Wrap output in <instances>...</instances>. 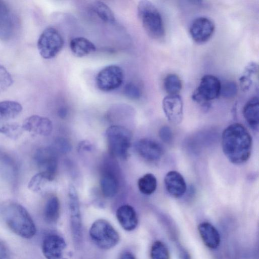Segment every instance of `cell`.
Here are the masks:
<instances>
[{
  "mask_svg": "<svg viewBox=\"0 0 259 259\" xmlns=\"http://www.w3.org/2000/svg\"><path fill=\"white\" fill-rule=\"evenodd\" d=\"M252 143L250 134L240 123L229 125L222 133L223 151L233 164H241L248 160L251 154Z\"/></svg>",
  "mask_w": 259,
  "mask_h": 259,
  "instance_id": "1",
  "label": "cell"
},
{
  "mask_svg": "<svg viewBox=\"0 0 259 259\" xmlns=\"http://www.w3.org/2000/svg\"><path fill=\"white\" fill-rule=\"evenodd\" d=\"M3 215L8 227L17 235L29 239L35 234L36 228L33 220L21 204L8 203L3 208Z\"/></svg>",
  "mask_w": 259,
  "mask_h": 259,
  "instance_id": "2",
  "label": "cell"
},
{
  "mask_svg": "<svg viewBox=\"0 0 259 259\" xmlns=\"http://www.w3.org/2000/svg\"><path fill=\"white\" fill-rule=\"evenodd\" d=\"M137 12L143 27L150 37L159 39L164 36L162 18L154 4L149 1H141L137 5Z\"/></svg>",
  "mask_w": 259,
  "mask_h": 259,
  "instance_id": "3",
  "label": "cell"
},
{
  "mask_svg": "<svg viewBox=\"0 0 259 259\" xmlns=\"http://www.w3.org/2000/svg\"><path fill=\"white\" fill-rule=\"evenodd\" d=\"M105 136L111 155L120 158L126 159L131 145V132L123 126L113 125L106 130Z\"/></svg>",
  "mask_w": 259,
  "mask_h": 259,
  "instance_id": "4",
  "label": "cell"
},
{
  "mask_svg": "<svg viewBox=\"0 0 259 259\" xmlns=\"http://www.w3.org/2000/svg\"><path fill=\"white\" fill-rule=\"evenodd\" d=\"M89 235L94 243L104 250L115 247L120 240L118 232L105 219L95 221L90 227Z\"/></svg>",
  "mask_w": 259,
  "mask_h": 259,
  "instance_id": "5",
  "label": "cell"
},
{
  "mask_svg": "<svg viewBox=\"0 0 259 259\" xmlns=\"http://www.w3.org/2000/svg\"><path fill=\"white\" fill-rule=\"evenodd\" d=\"M22 110L21 105L13 101L0 102V133L10 137L19 136L22 131L21 126L10 122L17 117Z\"/></svg>",
  "mask_w": 259,
  "mask_h": 259,
  "instance_id": "6",
  "label": "cell"
},
{
  "mask_svg": "<svg viewBox=\"0 0 259 259\" xmlns=\"http://www.w3.org/2000/svg\"><path fill=\"white\" fill-rule=\"evenodd\" d=\"M63 46L62 36L57 29L52 27L44 30L37 42L39 53L45 59L56 57L62 50Z\"/></svg>",
  "mask_w": 259,
  "mask_h": 259,
  "instance_id": "7",
  "label": "cell"
},
{
  "mask_svg": "<svg viewBox=\"0 0 259 259\" xmlns=\"http://www.w3.org/2000/svg\"><path fill=\"white\" fill-rule=\"evenodd\" d=\"M221 84L216 76L210 74L204 75L192 94V99L201 105L207 107L209 101L220 95Z\"/></svg>",
  "mask_w": 259,
  "mask_h": 259,
  "instance_id": "8",
  "label": "cell"
},
{
  "mask_svg": "<svg viewBox=\"0 0 259 259\" xmlns=\"http://www.w3.org/2000/svg\"><path fill=\"white\" fill-rule=\"evenodd\" d=\"M34 160L37 167L48 181H53L58 169V154L51 146L36 150Z\"/></svg>",
  "mask_w": 259,
  "mask_h": 259,
  "instance_id": "9",
  "label": "cell"
},
{
  "mask_svg": "<svg viewBox=\"0 0 259 259\" xmlns=\"http://www.w3.org/2000/svg\"><path fill=\"white\" fill-rule=\"evenodd\" d=\"M124 73L116 65H109L102 68L97 74L96 82L98 88L103 92H110L118 88L122 83Z\"/></svg>",
  "mask_w": 259,
  "mask_h": 259,
  "instance_id": "10",
  "label": "cell"
},
{
  "mask_svg": "<svg viewBox=\"0 0 259 259\" xmlns=\"http://www.w3.org/2000/svg\"><path fill=\"white\" fill-rule=\"evenodd\" d=\"M68 196L71 234L74 242L78 243L82 239V220L77 191L72 185L69 187Z\"/></svg>",
  "mask_w": 259,
  "mask_h": 259,
  "instance_id": "11",
  "label": "cell"
},
{
  "mask_svg": "<svg viewBox=\"0 0 259 259\" xmlns=\"http://www.w3.org/2000/svg\"><path fill=\"white\" fill-rule=\"evenodd\" d=\"M66 248L65 240L57 234L47 235L42 242V252L47 259H67L64 256Z\"/></svg>",
  "mask_w": 259,
  "mask_h": 259,
  "instance_id": "12",
  "label": "cell"
},
{
  "mask_svg": "<svg viewBox=\"0 0 259 259\" xmlns=\"http://www.w3.org/2000/svg\"><path fill=\"white\" fill-rule=\"evenodd\" d=\"M214 29V24L210 19L200 17L193 21L190 27L189 32L195 42L202 44L209 39Z\"/></svg>",
  "mask_w": 259,
  "mask_h": 259,
  "instance_id": "13",
  "label": "cell"
},
{
  "mask_svg": "<svg viewBox=\"0 0 259 259\" xmlns=\"http://www.w3.org/2000/svg\"><path fill=\"white\" fill-rule=\"evenodd\" d=\"M162 104L168 121L173 124L180 123L183 117V102L181 96L167 95L163 98Z\"/></svg>",
  "mask_w": 259,
  "mask_h": 259,
  "instance_id": "14",
  "label": "cell"
},
{
  "mask_svg": "<svg viewBox=\"0 0 259 259\" xmlns=\"http://www.w3.org/2000/svg\"><path fill=\"white\" fill-rule=\"evenodd\" d=\"M135 148L140 156L150 161L159 160L163 154V149L160 144L151 139L139 140L135 144Z\"/></svg>",
  "mask_w": 259,
  "mask_h": 259,
  "instance_id": "15",
  "label": "cell"
},
{
  "mask_svg": "<svg viewBox=\"0 0 259 259\" xmlns=\"http://www.w3.org/2000/svg\"><path fill=\"white\" fill-rule=\"evenodd\" d=\"M21 127L24 131L41 136H48L53 131V124L50 119L37 115L27 117Z\"/></svg>",
  "mask_w": 259,
  "mask_h": 259,
  "instance_id": "16",
  "label": "cell"
},
{
  "mask_svg": "<svg viewBox=\"0 0 259 259\" xmlns=\"http://www.w3.org/2000/svg\"><path fill=\"white\" fill-rule=\"evenodd\" d=\"M0 176L12 186L17 184L19 168L15 160L8 153L0 151Z\"/></svg>",
  "mask_w": 259,
  "mask_h": 259,
  "instance_id": "17",
  "label": "cell"
},
{
  "mask_svg": "<svg viewBox=\"0 0 259 259\" xmlns=\"http://www.w3.org/2000/svg\"><path fill=\"white\" fill-rule=\"evenodd\" d=\"M15 20L8 6L0 1V39L8 41L11 39L15 31Z\"/></svg>",
  "mask_w": 259,
  "mask_h": 259,
  "instance_id": "18",
  "label": "cell"
},
{
  "mask_svg": "<svg viewBox=\"0 0 259 259\" xmlns=\"http://www.w3.org/2000/svg\"><path fill=\"white\" fill-rule=\"evenodd\" d=\"M164 182L166 191L174 197H180L186 192L187 185L185 179L177 171H168L164 177Z\"/></svg>",
  "mask_w": 259,
  "mask_h": 259,
  "instance_id": "19",
  "label": "cell"
},
{
  "mask_svg": "<svg viewBox=\"0 0 259 259\" xmlns=\"http://www.w3.org/2000/svg\"><path fill=\"white\" fill-rule=\"evenodd\" d=\"M100 184L102 194L106 198L113 197L118 192L119 188L118 178L113 170L108 168L102 171Z\"/></svg>",
  "mask_w": 259,
  "mask_h": 259,
  "instance_id": "20",
  "label": "cell"
},
{
  "mask_svg": "<svg viewBox=\"0 0 259 259\" xmlns=\"http://www.w3.org/2000/svg\"><path fill=\"white\" fill-rule=\"evenodd\" d=\"M116 217L121 227L126 231L136 229L138 224V218L134 207L128 204L119 207L116 212Z\"/></svg>",
  "mask_w": 259,
  "mask_h": 259,
  "instance_id": "21",
  "label": "cell"
},
{
  "mask_svg": "<svg viewBox=\"0 0 259 259\" xmlns=\"http://www.w3.org/2000/svg\"><path fill=\"white\" fill-rule=\"evenodd\" d=\"M198 230L205 245L210 249H215L220 245L221 237L217 229L206 222L199 224Z\"/></svg>",
  "mask_w": 259,
  "mask_h": 259,
  "instance_id": "22",
  "label": "cell"
},
{
  "mask_svg": "<svg viewBox=\"0 0 259 259\" xmlns=\"http://www.w3.org/2000/svg\"><path fill=\"white\" fill-rule=\"evenodd\" d=\"M243 115L248 124L257 131L259 125V102L257 97L250 98L243 108Z\"/></svg>",
  "mask_w": 259,
  "mask_h": 259,
  "instance_id": "23",
  "label": "cell"
},
{
  "mask_svg": "<svg viewBox=\"0 0 259 259\" xmlns=\"http://www.w3.org/2000/svg\"><path fill=\"white\" fill-rule=\"evenodd\" d=\"M70 50L76 57H82L96 51L95 45L83 37H76L72 39L69 44Z\"/></svg>",
  "mask_w": 259,
  "mask_h": 259,
  "instance_id": "24",
  "label": "cell"
},
{
  "mask_svg": "<svg viewBox=\"0 0 259 259\" xmlns=\"http://www.w3.org/2000/svg\"><path fill=\"white\" fill-rule=\"evenodd\" d=\"M258 64L251 61L245 66L239 80L241 90L244 92L248 91L253 82V78L258 72Z\"/></svg>",
  "mask_w": 259,
  "mask_h": 259,
  "instance_id": "25",
  "label": "cell"
},
{
  "mask_svg": "<svg viewBox=\"0 0 259 259\" xmlns=\"http://www.w3.org/2000/svg\"><path fill=\"white\" fill-rule=\"evenodd\" d=\"M60 202L58 197L52 196L47 200L44 209V218L49 223L57 222L60 214Z\"/></svg>",
  "mask_w": 259,
  "mask_h": 259,
  "instance_id": "26",
  "label": "cell"
},
{
  "mask_svg": "<svg viewBox=\"0 0 259 259\" xmlns=\"http://www.w3.org/2000/svg\"><path fill=\"white\" fill-rule=\"evenodd\" d=\"M91 9L103 21L112 23L115 21L114 15L111 9L101 1H95L91 6Z\"/></svg>",
  "mask_w": 259,
  "mask_h": 259,
  "instance_id": "27",
  "label": "cell"
},
{
  "mask_svg": "<svg viewBox=\"0 0 259 259\" xmlns=\"http://www.w3.org/2000/svg\"><path fill=\"white\" fill-rule=\"evenodd\" d=\"M138 187L139 191L143 194L149 195L153 193L157 188V180L154 175L148 173L138 181Z\"/></svg>",
  "mask_w": 259,
  "mask_h": 259,
  "instance_id": "28",
  "label": "cell"
},
{
  "mask_svg": "<svg viewBox=\"0 0 259 259\" xmlns=\"http://www.w3.org/2000/svg\"><path fill=\"white\" fill-rule=\"evenodd\" d=\"M163 87L168 95H179L182 88V82L178 75L170 73L164 78Z\"/></svg>",
  "mask_w": 259,
  "mask_h": 259,
  "instance_id": "29",
  "label": "cell"
},
{
  "mask_svg": "<svg viewBox=\"0 0 259 259\" xmlns=\"http://www.w3.org/2000/svg\"><path fill=\"white\" fill-rule=\"evenodd\" d=\"M150 254L151 259H170L168 248L163 242L159 240L153 243Z\"/></svg>",
  "mask_w": 259,
  "mask_h": 259,
  "instance_id": "30",
  "label": "cell"
},
{
  "mask_svg": "<svg viewBox=\"0 0 259 259\" xmlns=\"http://www.w3.org/2000/svg\"><path fill=\"white\" fill-rule=\"evenodd\" d=\"M238 87L233 81H227L221 84L220 95L224 98L230 99L234 97L237 94Z\"/></svg>",
  "mask_w": 259,
  "mask_h": 259,
  "instance_id": "31",
  "label": "cell"
},
{
  "mask_svg": "<svg viewBox=\"0 0 259 259\" xmlns=\"http://www.w3.org/2000/svg\"><path fill=\"white\" fill-rule=\"evenodd\" d=\"M11 75L5 67L0 64V94L7 90L13 83Z\"/></svg>",
  "mask_w": 259,
  "mask_h": 259,
  "instance_id": "32",
  "label": "cell"
},
{
  "mask_svg": "<svg viewBox=\"0 0 259 259\" xmlns=\"http://www.w3.org/2000/svg\"><path fill=\"white\" fill-rule=\"evenodd\" d=\"M47 182H48V180L39 172L31 178L28 184V188L33 192H37L41 189Z\"/></svg>",
  "mask_w": 259,
  "mask_h": 259,
  "instance_id": "33",
  "label": "cell"
},
{
  "mask_svg": "<svg viewBox=\"0 0 259 259\" xmlns=\"http://www.w3.org/2000/svg\"><path fill=\"white\" fill-rule=\"evenodd\" d=\"M51 146L57 154L67 153L71 149L70 143L67 140L63 138L56 139Z\"/></svg>",
  "mask_w": 259,
  "mask_h": 259,
  "instance_id": "34",
  "label": "cell"
},
{
  "mask_svg": "<svg viewBox=\"0 0 259 259\" xmlns=\"http://www.w3.org/2000/svg\"><path fill=\"white\" fill-rule=\"evenodd\" d=\"M124 92L128 98L132 99H139L142 95L140 88L133 82H130L126 84Z\"/></svg>",
  "mask_w": 259,
  "mask_h": 259,
  "instance_id": "35",
  "label": "cell"
},
{
  "mask_svg": "<svg viewBox=\"0 0 259 259\" xmlns=\"http://www.w3.org/2000/svg\"><path fill=\"white\" fill-rule=\"evenodd\" d=\"M159 136L161 140L165 143L169 144L172 140V133L168 126H162L159 131Z\"/></svg>",
  "mask_w": 259,
  "mask_h": 259,
  "instance_id": "36",
  "label": "cell"
},
{
  "mask_svg": "<svg viewBox=\"0 0 259 259\" xmlns=\"http://www.w3.org/2000/svg\"><path fill=\"white\" fill-rule=\"evenodd\" d=\"M7 255V248L5 244L0 241V259H6Z\"/></svg>",
  "mask_w": 259,
  "mask_h": 259,
  "instance_id": "37",
  "label": "cell"
},
{
  "mask_svg": "<svg viewBox=\"0 0 259 259\" xmlns=\"http://www.w3.org/2000/svg\"><path fill=\"white\" fill-rule=\"evenodd\" d=\"M119 259H136V258L131 252L126 251L121 254Z\"/></svg>",
  "mask_w": 259,
  "mask_h": 259,
  "instance_id": "38",
  "label": "cell"
},
{
  "mask_svg": "<svg viewBox=\"0 0 259 259\" xmlns=\"http://www.w3.org/2000/svg\"><path fill=\"white\" fill-rule=\"evenodd\" d=\"M179 259H191L189 254L183 249H181L180 252Z\"/></svg>",
  "mask_w": 259,
  "mask_h": 259,
  "instance_id": "39",
  "label": "cell"
},
{
  "mask_svg": "<svg viewBox=\"0 0 259 259\" xmlns=\"http://www.w3.org/2000/svg\"><path fill=\"white\" fill-rule=\"evenodd\" d=\"M67 111L66 110V109L65 108H61L59 110V112H58V114H59V116L62 118H64L65 117H66V115H67Z\"/></svg>",
  "mask_w": 259,
  "mask_h": 259,
  "instance_id": "40",
  "label": "cell"
}]
</instances>
